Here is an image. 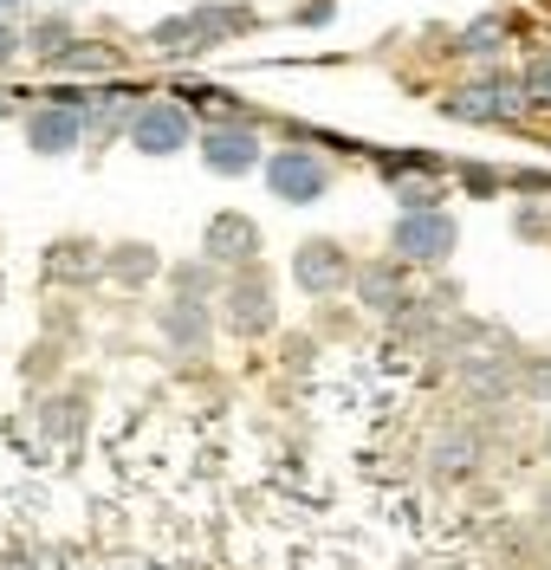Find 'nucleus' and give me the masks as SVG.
I'll return each instance as SVG.
<instances>
[{
	"label": "nucleus",
	"mask_w": 551,
	"mask_h": 570,
	"mask_svg": "<svg viewBox=\"0 0 551 570\" xmlns=\"http://www.w3.org/2000/svg\"><path fill=\"white\" fill-rule=\"evenodd\" d=\"M259 27H266V13L247 0H195L183 13H163L144 33V46L163 59H201V52H220L234 39H254Z\"/></svg>",
	"instance_id": "obj_1"
},
{
	"label": "nucleus",
	"mask_w": 551,
	"mask_h": 570,
	"mask_svg": "<svg viewBox=\"0 0 551 570\" xmlns=\"http://www.w3.org/2000/svg\"><path fill=\"white\" fill-rule=\"evenodd\" d=\"M85 105H91V85H46L33 91V105L20 117V137L39 163H66L85 156Z\"/></svg>",
	"instance_id": "obj_2"
},
{
	"label": "nucleus",
	"mask_w": 551,
	"mask_h": 570,
	"mask_svg": "<svg viewBox=\"0 0 551 570\" xmlns=\"http://www.w3.org/2000/svg\"><path fill=\"white\" fill-rule=\"evenodd\" d=\"M435 110L447 117V124L493 130V124H519V117H525V91H519V71H506V66H474L461 85H447V91H441Z\"/></svg>",
	"instance_id": "obj_3"
},
{
	"label": "nucleus",
	"mask_w": 551,
	"mask_h": 570,
	"mask_svg": "<svg viewBox=\"0 0 551 570\" xmlns=\"http://www.w3.org/2000/svg\"><path fill=\"white\" fill-rule=\"evenodd\" d=\"M337 156H325L318 142H273L266 163H259V181L279 208H318L331 188H337Z\"/></svg>",
	"instance_id": "obj_4"
},
{
	"label": "nucleus",
	"mask_w": 551,
	"mask_h": 570,
	"mask_svg": "<svg viewBox=\"0 0 551 570\" xmlns=\"http://www.w3.org/2000/svg\"><path fill=\"white\" fill-rule=\"evenodd\" d=\"M461 253V220L447 208H409L390 220V259L409 273H441Z\"/></svg>",
	"instance_id": "obj_5"
},
{
	"label": "nucleus",
	"mask_w": 551,
	"mask_h": 570,
	"mask_svg": "<svg viewBox=\"0 0 551 570\" xmlns=\"http://www.w3.org/2000/svg\"><path fill=\"white\" fill-rule=\"evenodd\" d=\"M195 137H201V117L183 98H169V91H149L144 105L130 110V130H124V142L137 156H149V163H169V156L195 149Z\"/></svg>",
	"instance_id": "obj_6"
},
{
	"label": "nucleus",
	"mask_w": 551,
	"mask_h": 570,
	"mask_svg": "<svg viewBox=\"0 0 551 570\" xmlns=\"http://www.w3.org/2000/svg\"><path fill=\"white\" fill-rule=\"evenodd\" d=\"M215 318L234 331V337H266L279 324V285L266 279V266H247V273H227L215 298Z\"/></svg>",
	"instance_id": "obj_7"
},
{
	"label": "nucleus",
	"mask_w": 551,
	"mask_h": 570,
	"mask_svg": "<svg viewBox=\"0 0 551 570\" xmlns=\"http://www.w3.org/2000/svg\"><path fill=\"white\" fill-rule=\"evenodd\" d=\"M195 163L220 181H240V176H259V163H266V137H259V124H201V137H195Z\"/></svg>",
	"instance_id": "obj_8"
},
{
	"label": "nucleus",
	"mask_w": 551,
	"mask_h": 570,
	"mask_svg": "<svg viewBox=\"0 0 551 570\" xmlns=\"http://www.w3.org/2000/svg\"><path fill=\"white\" fill-rule=\"evenodd\" d=\"M351 279H357V259L337 234H305L293 247V285L305 298H337V292H351Z\"/></svg>",
	"instance_id": "obj_9"
},
{
	"label": "nucleus",
	"mask_w": 551,
	"mask_h": 570,
	"mask_svg": "<svg viewBox=\"0 0 551 570\" xmlns=\"http://www.w3.org/2000/svg\"><path fill=\"white\" fill-rule=\"evenodd\" d=\"M201 259L220 266V273H247V266L266 259V227H259L247 208L208 214V227H201Z\"/></svg>",
	"instance_id": "obj_10"
},
{
	"label": "nucleus",
	"mask_w": 551,
	"mask_h": 570,
	"mask_svg": "<svg viewBox=\"0 0 551 570\" xmlns=\"http://www.w3.org/2000/svg\"><path fill=\"white\" fill-rule=\"evenodd\" d=\"M351 298H357L364 312L396 324L422 292H415V273H409V266H396V259H370V266H357V279H351Z\"/></svg>",
	"instance_id": "obj_11"
},
{
	"label": "nucleus",
	"mask_w": 551,
	"mask_h": 570,
	"mask_svg": "<svg viewBox=\"0 0 551 570\" xmlns=\"http://www.w3.org/2000/svg\"><path fill=\"white\" fill-rule=\"evenodd\" d=\"M215 305H201V298H163L156 305V337L176 356H201L215 344Z\"/></svg>",
	"instance_id": "obj_12"
},
{
	"label": "nucleus",
	"mask_w": 551,
	"mask_h": 570,
	"mask_svg": "<svg viewBox=\"0 0 551 570\" xmlns=\"http://www.w3.org/2000/svg\"><path fill=\"white\" fill-rule=\"evenodd\" d=\"M39 266H46V285H98L105 279V247L98 240H85V234H66V240H52V247L39 253Z\"/></svg>",
	"instance_id": "obj_13"
},
{
	"label": "nucleus",
	"mask_w": 551,
	"mask_h": 570,
	"mask_svg": "<svg viewBox=\"0 0 551 570\" xmlns=\"http://www.w3.org/2000/svg\"><path fill=\"white\" fill-rule=\"evenodd\" d=\"M519 13H480V20H468L461 33H454V52H461V66H500L506 59V46L519 39Z\"/></svg>",
	"instance_id": "obj_14"
},
{
	"label": "nucleus",
	"mask_w": 551,
	"mask_h": 570,
	"mask_svg": "<svg viewBox=\"0 0 551 570\" xmlns=\"http://www.w3.org/2000/svg\"><path fill=\"white\" fill-rule=\"evenodd\" d=\"M163 279V253L149 240H110L105 247V285L117 292H144V285Z\"/></svg>",
	"instance_id": "obj_15"
},
{
	"label": "nucleus",
	"mask_w": 551,
	"mask_h": 570,
	"mask_svg": "<svg viewBox=\"0 0 551 570\" xmlns=\"http://www.w3.org/2000/svg\"><path fill=\"white\" fill-rule=\"evenodd\" d=\"M59 78H117L124 71V46H110V39H85L78 33L59 59H52Z\"/></svg>",
	"instance_id": "obj_16"
},
{
	"label": "nucleus",
	"mask_w": 551,
	"mask_h": 570,
	"mask_svg": "<svg viewBox=\"0 0 551 570\" xmlns=\"http://www.w3.org/2000/svg\"><path fill=\"white\" fill-rule=\"evenodd\" d=\"M163 285H169V298H201V305H215L220 285H227V273H220V266H208V259L195 253V259L163 266Z\"/></svg>",
	"instance_id": "obj_17"
},
{
	"label": "nucleus",
	"mask_w": 551,
	"mask_h": 570,
	"mask_svg": "<svg viewBox=\"0 0 551 570\" xmlns=\"http://www.w3.org/2000/svg\"><path fill=\"white\" fill-rule=\"evenodd\" d=\"M72 39H78L72 13H39V20H27V27H20V46H27V59H39V66H52Z\"/></svg>",
	"instance_id": "obj_18"
},
{
	"label": "nucleus",
	"mask_w": 551,
	"mask_h": 570,
	"mask_svg": "<svg viewBox=\"0 0 551 570\" xmlns=\"http://www.w3.org/2000/svg\"><path fill=\"white\" fill-rule=\"evenodd\" d=\"M435 473L441 480H474L480 473V434L468 428H454V434H441V448H435Z\"/></svg>",
	"instance_id": "obj_19"
},
{
	"label": "nucleus",
	"mask_w": 551,
	"mask_h": 570,
	"mask_svg": "<svg viewBox=\"0 0 551 570\" xmlns=\"http://www.w3.org/2000/svg\"><path fill=\"white\" fill-rule=\"evenodd\" d=\"M390 195H396V208H447V176H403L390 181Z\"/></svg>",
	"instance_id": "obj_20"
},
{
	"label": "nucleus",
	"mask_w": 551,
	"mask_h": 570,
	"mask_svg": "<svg viewBox=\"0 0 551 570\" xmlns=\"http://www.w3.org/2000/svg\"><path fill=\"white\" fill-rule=\"evenodd\" d=\"M454 188L474 195V202H500L506 195V169H493V163H454Z\"/></svg>",
	"instance_id": "obj_21"
},
{
	"label": "nucleus",
	"mask_w": 551,
	"mask_h": 570,
	"mask_svg": "<svg viewBox=\"0 0 551 570\" xmlns=\"http://www.w3.org/2000/svg\"><path fill=\"white\" fill-rule=\"evenodd\" d=\"M513 240L545 247L551 240V202H513Z\"/></svg>",
	"instance_id": "obj_22"
},
{
	"label": "nucleus",
	"mask_w": 551,
	"mask_h": 570,
	"mask_svg": "<svg viewBox=\"0 0 551 570\" xmlns=\"http://www.w3.org/2000/svg\"><path fill=\"white\" fill-rule=\"evenodd\" d=\"M513 376H519V395L551 402V356H513Z\"/></svg>",
	"instance_id": "obj_23"
},
{
	"label": "nucleus",
	"mask_w": 551,
	"mask_h": 570,
	"mask_svg": "<svg viewBox=\"0 0 551 570\" xmlns=\"http://www.w3.org/2000/svg\"><path fill=\"white\" fill-rule=\"evenodd\" d=\"M337 7H344V0H298L293 13H286V27H298V33H318V27H331V20H337Z\"/></svg>",
	"instance_id": "obj_24"
},
{
	"label": "nucleus",
	"mask_w": 551,
	"mask_h": 570,
	"mask_svg": "<svg viewBox=\"0 0 551 570\" xmlns=\"http://www.w3.org/2000/svg\"><path fill=\"white\" fill-rule=\"evenodd\" d=\"M519 91H525V105L551 91V46L539 52V59H525V66H519Z\"/></svg>",
	"instance_id": "obj_25"
},
{
	"label": "nucleus",
	"mask_w": 551,
	"mask_h": 570,
	"mask_svg": "<svg viewBox=\"0 0 551 570\" xmlns=\"http://www.w3.org/2000/svg\"><path fill=\"white\" fill-rule=\"evenodd\" d=\"M27 59V46H20V27L13 20H0V78H7V66H20Z\"/></svg>",
	"instance_id": "obj_26"
},
{
	"label": "nucleus",
	"mask_w": 551,
	"mask_h": 570,
	"mask_svg": "<svg viewBox=\"0 0 551 570\" xmlns=\"http://www.w3.org/2000/svg\"><path fill=\"white\" fill-rule=\"evenodd\" d=\"M33 0H0V20H13V13H27Z\"/></svg>",
	"instance_id": "obj_27"
},
{
	"label": "nucleus",
	"mask_w": 551,
	"mask_h": 570,
	"mask_svg": "<svg viewBox=\"0 0 551 570\" xmlns=\"http://www.w3.org/2000/svg\"><path fill=\"white\" fill-rule=\"evenodd\" d=\"M52 7H85V0H52Z\"/></svg>",
	"instance_id": "obj_28"
},
{
	"label": "nucleus",
	"mask_w": 551,
	"mask_h": 570,
	"mask_svg": "<svg viewBox=\"0 0 551 570\" xmlns=\"http://www.w3.org/2000/svg\"><path fill=\"white\" fill-rule=\"evenodd\" d=\"M0 298H7V279H0Z\"/></svg>",
	"instance_id": "obj_29"
}]
</instances>
